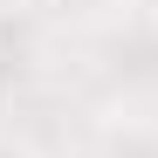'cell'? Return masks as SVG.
Returning a JSON list of instances; mask_svg holds the SVG:
<instances>
[{"instance_id":"cell-1","label":"cell","mask_w":158,"mask_h":158,"mask_svg":"<svg viewBox=\"0 0 158 158\" xmlns=\"http://www.w3.org/2000/svg\"><path fill=\"white\" fill-rule=\"evenodd\" d=\"M0 158H35L28 144H14V138H0Z\"/></svg>"}]
</instances>
